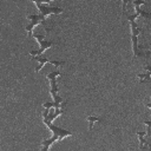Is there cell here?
<instances>
[{"label":"cell","instance_id":"3957f363","mask_svg":"<svg viewBox=\"0 0 151 151\" xmlns=\"http://www.w3.org/2000/svg\"><path fill=\"white\" fill-rule=\"evenodd\" d=\"M27 19H28V25L26 26V31H27V34L28 37H33L32 34V29L35 25L38 24H41L45 28L46 32H48L50 29L47 28V25H46V18L44 15H41L40 13L39 14H27Z\"/></svg>","mask_w":151,"mask_h":151},{"label":"cell","instance_id":"8992f818","mask_svg":"<svg viewBox=\"0 0 151 151\" xmlns=\"http://www.w3.org/2000/svg\"><path fill=\"white\" fill-rule=\"evenodd\" d=\"M33 4L38 7V9L40 11V14L44 15L45 18H46L47 15H50V14H60V13L64 12V9L60 8V7H52V6H50V5H48L50 1H47V2L33 1Z\"/></svg>","mask_w":151,"mask_h":151},{"label":"cell","instance_id":"7c38bea8","mask_svg":"<svg viewBox=\"0 0 151 151\" xmlns=\"http://www.w3.org/2000/svg\"><path fill=\"white\" fill-rule=\"evenodd\" d=\"M145 123V125H146V136H149L150 137V126H151V122H149V120H145L144 122Z\"/></svg>","mask_w":151,"mask_h":151},{"label":"cell","instance_id":"52a82bcc","mask_svg":"<svg viewBox=\"0 0 151 151\" xmlns=\"http://www.w3.org/2000/svg\"><path fill=\"white\" fill-rule=\"evenodd\" d=\"M137 137H138V140H139V149L143 150V149H149V142L144 138L146 136L145 132H142V131H137Z\"/></svg>","mask_w":151,"mask_h":151},{"label":"cell","instance_id":"8fae6325","mask_svg":"<svg viewBox=\"0 0 151 151\" xmlns=\"http://www.w3.org/2000/svg\"><path fill=\"white\" fill-rule=\"evenodd\" d=\"M48 63L54 65V66H63V65H65V61H59V60H48Z\"/></svg>","mask_w":151,"mask_h":151},{"label":"cell","instance_id":"5b68a950","mask_svg":"<svg viewBox=\"0 0 151 151\" xmlns=\"http://www.w3.org/2000/svg\"><path fill=\"white\" fill-rule=\"evenodd\" d=\"M33 38H35V40L39 42V46H40V47H39L38 50H35V51H31V52H29V55H32V57L41 55L45 50H47V48H50V47H52L53 45L57 44V42L53 41V40L44 39L45 37H42V35H40V34H33Z\"/></svg>","mask_w":151,"mask_h":151},{"label":"cell","instance_id":"ba28073f","mask_svg":"<svg viewBox=\"0 0 151 151\" xmlns=\"http://www.w3.org/2000/svg\"><path fill=\"white\" fill-rule=\"evenodd\" d=\"M33 59L34 60H37L38 63H39V65L35 67V72H39L42 67H44V65L46 64V63H48V59H47V57H42V55H35V57H33Z\"/></svg>","mask_w":151,"mask_h":151},{"label":"cell","instance_id":"7a4b0ae2","mask_svg":"<svg viewBox=\"0 0 151 151\" xmlns=\"http://www.w3.org/2000/svg\"><path fill=\"white\" fill-rule=\"evenodd\" d=\"M126 18H127V20L130 21V27H131V44H132V52H133V55H134V57H147V55L150 54V52L144 53V52L139 48V46H138V35H139L140 32H142V29L139 28V26H138V25L136 24V21H134V19L138 18V15H137L136 13L132 14V15L127 14Z\"/></svg>","mask_w":151,"mask_h":151},{"label":"cell","instance_id":"30bf717a","mask_svg":"<svg viewBox=\"0 0 151 151\" xmlns=\"http://www.w3.org/2000/svg\"><path fill=\"white\" fill-rule=\"evenodd\" d=\"M150 74H151V72H150V70L146 72V73H139V74H137V77L139 78V83H145V81H149L150 80Z\"/></svg>","mask_w":151,"mask_h":151},{"label":"cell","instance_id":"277c9868","mask_svg":"<svg viewBox=\"0 0 151 151\" xmlns=\"http://www.w3.org/2000/svg\"><path fill=\"white\" fill-rule=\"evenodd\" d=\"M58 76H60V71L51 72V73H48L46 77H47V79H48V80H50V83H51L50 93H51V96H52V98H53L54 103H57V104H63V103H64V101H63V99L57 94V93H58V91H59V88H58V86H57V78H58Z\"/></svg>","mask_w":151,"mask_h":151},{"label":"cell","instance_id":"9c48e42d","mask_svg":"<svg viewBox=\"0 0 151 151\" xmlns=\"http://www.w3.org/2000/svg\"><path fill=\"white\" fill-rule=\"evenodd\" d=\"M86 120H87V123H88V131H91L92 127H93V124L97 123V122H101L103 118L97 117V116H87V117H86Z\"/></svg>","mask_w":151,"mask_h":151},{"label":"cell","instance_id":"6da1fadb","mask_svg":"<svg viewBox=\"0 0 151 151\" xmlns=\"http://www.w3.org/2000/svg\"><path fill=\"white\" fill-rule=\"evenodd\" d=\"M48 111H50V109H45V111L42 112V118H44L45 125L53 132V137L50 138V139H47V140H44V142H42V149H41V151H48V149H50V146H51V144H52L53 142H55V140H57V142H60V140L64 139L65 137H68V136H72V134H73L72 132L66 131V130L60 129V127H57V126H54V125L52 124L53 119L57 118L58 116H60V114L63 113V109L55 110L53 114H48Z\"/></svg>","mask_w":151,"mask_h":151}]
</instances>
